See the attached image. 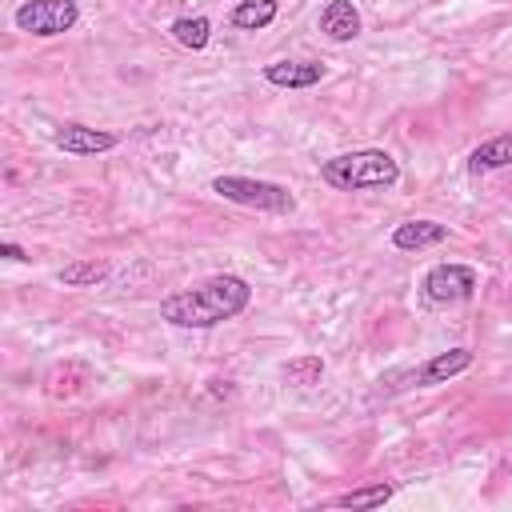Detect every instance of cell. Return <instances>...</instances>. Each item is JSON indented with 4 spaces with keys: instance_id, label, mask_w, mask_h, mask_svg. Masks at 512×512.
Returning a JSON list of instances; mask_svg holds the SVG:
<instances>
[{
    "instance_id": "1",
    "label": "cell",
    "mask_w": 512,
    "mask_h": 512,
    "mask_svg": "<svg viewBox=\"0 0 512 512\" xmlns=\"http://www.w3.org/2000/svg\"><path fill=\"white\" fill-rule=\"evenodd\" d=\"M248 300H252L248 280L232 276V272H220V276H208L196 288L164 296L160 300V320H168L172 328H216V324L240 316L248 308Z\"/></svg>"
},
{
    "instance_id": "2",
    "label": "cell",
    "mask_w": 512,
    "mask_h": 512,
    "mask_svg": "<svg viewBox=\"0 0 512 512\" xmlns=\"http://www.w3.org/2000/svg\"><path fill=\"white\" fill-rule=\"evenodd\" d=\"M320 176L340 192H368V188H392L400 180V164L384 148H356L324 160Z\"/></svg>"
},
{
    "instance_id": "3",
    "label": "cell",
    "mask_w": 512,
    "mask_h": 512,
    "mask_svg": "<svg viewBox=\"0 0 512 512\" xmlns=\"http://www.w3.org/2000/svg\"><path fill=\"white\" fill-rule=\"evenodd\" d=\"M212 192L232 200V204H244V208H256V212H276V216H288L296 208V196L284 184L256 180V176H216Z\"/></svg>"
},
{
    "instance_id": "4",
    "label": "cell",
    "mask_w": 512,
    "mask_h": 512,
    "mask_svg": "<svg viewBox=\"0 0 512 512\" xmlns=\"http://www.w3.org/2000/svg\"><path fill=\"white\" fill-rule=\"evenodd\" d=\"M12 20L20 32H32V36H64L76 28L80 4L76 0H24Z\"/></svg>"
},
{
    "instance_id": "5",
    "label": "cell",
    "mask_w": 512,
    "mask_h": 512,
    "mask_svg": "<svg viewBox=\"0 0 512 512\" xmlns=\"http://www.w3.org/2000/svg\"><path fill=\"white\" fill-rule=\"evenodd\" d=\"M476 292V272L468 264H436L424 272V296L432 304H460Z\"/></svg>"
},
{
    "instance_id": "6",
    "label": "cell",
    "mask_w": 512,
    "mask_h": 512,
    "mask_svg": "<svg viewBox=\"0 0 512 512\" xmlns=\"http://www.w3.org/2000/svg\"><path fill=\"white\" fill-rule=\"evenodd\" d=\"M52 140H56V148H64L68 156H96V152H108V148L120 144L116 132L88 128V124H60Z\"/></svg>"
},
{
    "instance_id": "7",
    "label": "cell",
    "mask_w": 512,
    "mask_h": 512,
    "mask_svg": "<svg viewBox=\"0 0 512 512\" xmlns=\"http://www.w3.org/2000/svg\"><path fill=\"white\" fill-rule=\"evenodd\" d=\"M468 364H472V352L468 348H448V352H436L432 360H424L416 372H408V380L416 388H432V384H444V380L460 376Z\"/></svg>"
},
{
    "instance_id": "8",
    "label": "cell",
    "mask_w": 512,
    "mask_h": 512,
    "mask_svg": "<svg viewBox=\"0 0 512 512\" xmlns=\"http://www.w3.org/2000/svg\"><path fill=\"white\" fill-rule=\"evenodd\" d=\"M264 80L272 88H312L324 80V64L316 60H272L264 64Z\"/></svg>"
},
{
    "instance_id": "9",
    "label": "cell",
    "mask_w": 512,
    "mask_h": 512,
    "mask_svg": "<svg viewBox=\"0 0 512 512\" xmlns=\"http://www.w3.org/2000/svg\"><path fill=\"white\" fill-rule=\"evenodd\" d=\"M320 32L328 40H356L360 36V12L352 0H328L324 12H320Z\"/></svg>"
},
{
    "instance_id": "10",
    "label": "cell",
    "mask_w": 512,
    "mask_h": 512,
    "mask_svg": "<svg viewBox=\"0 0 512 512\" xmlns=\"http://www.w3.org/2000/svg\"><path fill=\"white\" fill-rule=\"evenodd\" d=\"M440 240H448V228L436 220H404L392 228V248H400V252H420Z\"/></svg>"
},
{
    "instance_id": "11",
    "label": "cell",
    "mask_w": 512,
    "mask_h": 512,
    "mask_svg": "<svg viewBox=\"0 0 512 512\" xmlns=\"http://www.w3.org/2000/svg\"><path fill=\"white\" fill-rule=\"evenodd\" d=\"M504 164H512V132H500V136L476 144L468 156V172H496Z\"/></svg>"
},
{
    "instance_id": "12",
    "label": "cell",
    "mask_w": 512,
    "mask_h": 512,
    "mask_svg": "<svg viewBox=\"0 0 512 512\" xmlns=\"http://www.w3.org/2000/svg\"><path fill=\"white\" fill-rule=\"evenodd\" d=\"M276 12H280L276 0H240V4L232 8V24H236L240 32H260V28H268V24L276 20Z\"/></svg>"
},
{
    "instance_id": "13",
    "label": "cell",
    "mask_w": 512,
    "mask_h": 512,
    "mask_svg": "<svg viewBox=\"0 0 512 512\" xmlns=\"http://www.w3.org/2000/svg\"><path fill=\"white\" fill-rule=\"evenodd\" d=\"M108 276V264L104 260H72V264H64L60 272H56V280L64 284V288H92V284H100Z\"/></svg>"
},
{
    "instance_id": "14",
    "label": "cell",
    "mask_w": 512,
    "mask_h": 512,
    "mask_svg": "<svg viewBox=\"0 0 512 512\" xmlns=\"http://www.w3.org/2000/svg\"><path fill=\"white\" fill-rule=\"evenodd\" d=\"M392 484H384V480H376V484H368V488H352V492H344V496H332L328 500V508H380L384 500H392Z\"/></svg>"
},
{
    "instance_id": "15",
    "label": "cell",
    "mask_w": 512,
    "mask_h": 512,
    "mask_svg": "<svg viewBox=\"0 0 512 512\" xmlns=\"http://www.w3.org/2000/svg\"><path fill=\"white\" fill-rule=\"evenodd\" d=\"M280 376H284L288 384H296V388H312V384H320V376H324V360H320L316 352L292 356V360L280 368Z\"/></svg>"
},
{
    "instance_id": "16",
    "label": "cell",
    "mask_w": 512,
    "mask_h": 512,
    "mask_svg": "<svg viewBox=\"0 0 512 512\" xmlns=\"http://www.w3.org/2000/svg\"><path fill=\"white\" fill-rule=\"evenodd\" d=\"M172 40L176 44H184V48H192V52H200L204 44H208V36H212V24H208V16H180V20H172Z\"/></svg>"
},
{
    "instance_id": "17",
    "label": "cell",
    "mask_w": 512,
    "mask_h": 512,
    "mask_svg": "<svg viewBox=\"0 0 512 512\" xmlns=\"http://www.w3.org/2000/svg\"><path fill=\"white\" fill-rule=\"evenodd\" d=\"M0 252H4L8 260H28V256H24V248H20V244H12V240H8V244H0Z\"/></svg>"
}]
</instances>
